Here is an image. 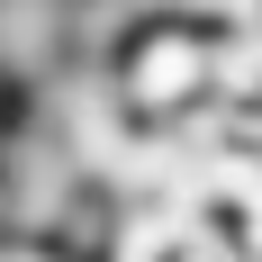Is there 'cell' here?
Masks as SVG:
<instances>
[{"instance_id":"6da1fadb","label":"cell","mask_w":262,"mask_h":262,"mask_svg":"<svg viewBox=\"0 0 262 262\" xmlns=\"http://www.w3.org/2000/svg\"><path fill=\"white\" fill-rule=\"evenodd\" d=\"M100 73H108V91L127 100L136 127H181V118H199V108L217 100V27L163 9V18H145L127 46L108 54Z\"/></svg>"},{"instance_id":"7a4b0ae2","label":"cell","mask_w":262,"mask_h":262,"mask_svg":"<svg viewBox=\"0 0 262 262\" xmlns=\"http://www.w3.org/2000/svg\"><path fill=\"white\" fill-rule=\"evenodd\" d=\"M244 145H253V154H262V100L244 108Z\"/></svg>"}]
</instances>
